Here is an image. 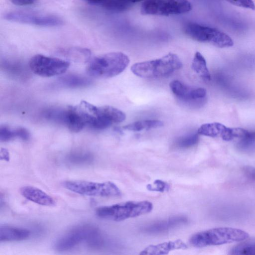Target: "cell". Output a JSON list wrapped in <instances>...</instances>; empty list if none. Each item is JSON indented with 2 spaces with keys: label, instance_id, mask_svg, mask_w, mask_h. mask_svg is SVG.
<instances>
[{
  "label": "cell",
  "instance_id": "7a4b0ae2",
  "mask_svg": "<svg viewBox=\"0 0 255 255\" xmlns=\"http://www.w3.org/2000/svg\"><path fill=\"white\" fill-rule=\"evenodd\" d=\"M83 242H86L91 248H97L103 245L104 239L97 228L81 225L73 228L61 236L55 244V248L58 251H66Z\"/></svg>",
  "mask_w": 255,
  "mask_h": 255
},
{
  "label": "cell",
  "instance_id": "ba28073f",
  "mask_svg": "<svg viewBox=\"0 0 255 255\" xmlns=\"http://www.w3.org/2000/svg\"><path fill=\"white\" fill-rule=\"evenodd\" d=\"M192 9L187 0H145L141 6V13L145 15L168 16L180 14Z\"/></svg>",
  "mask_w": 255,
  "mask_h": 255
},
{
  "label": "cell",
  "instance_id": "484cf974",
  "mask_svg": "<svg viewBox=\"0 0 255 255\" xmlns=\"http://www.w3.org/2000/svg\"><path fill=\"white\" fill-rule=\"evenodd\" d=\"M197 133H192L179 138L176 145L180 148H189L196 144L198 141Z\"/></svg>",
  "mask_w": 255,
  "mask_h": 255
},
{
  "label": "cell",
  "instance_id": "8fae6325",
  "mask_svg": "<svg viewBox=\"0 0 255 255\" xmlns=\"http://www.w3.org/2000/svg\"><path fill=\"white\" fill-rule=\"evenodd\" d=\"M93 118L90 125L95 129H104L112 125L124 121L126 115L122 111L110 106L97 107L91 104Z\"/></svg>",
  "mask_w": 255,
  "mask_h": 255
},
{
  "label": "cell",
  "instance_id": "603a6c76",
  "mask_svg": "<svg viewBox=\"0 0 255 255\" xmlns=\"http://www.w3.org/2000/svg\"><path fill=\"white\" fill-rule=\"evenodd\" d=\"M238 148L244 152L255 151V131L249 132L238 143Z\"/></svg>",
  "mask_w": 255,
  "mask_h": 255
},
{
  "label": "cell",
  "instance_id": "30bf717a",
  "mask_svg": "<svg viewBox=\"0 0 255 255\" xmlns=\"http://www.w3.org/2000/svg\"><path fill=\"white\" fill-rule=\"evenodd\" d=\"M3 17L10 21L44 27L63 24L62 20L57 16L29 11H11L4 14Z\"/></svg>",
  "mask_w": 255,
  "mask_h": 255
},
{
  "label": "cell",
  "instance_id": "9c48e42d",
  "mask_svg": "<svg viewBox=\"0 0 255 255\" xmlns=\"http://www.w3.org/2000/svg\"><path fill=\"white\" fill-rule=\"evenodd\" d=\"M29 65L34 74L50 77L64 73L69 67L70 63L59 58L37 54L31 57Z\"/></svg>",
  "mask_w": 255,
  "mask_h": 255
},
{
  "label": "cell",
  "instance_id": "e0dca14e",
  "mask_svg": "<svg viewBox=\"0 0 255 255\" xmlns=\"http://www.w3.org/2000/svg\"><path fill=\"white\" fill-rule=\"evenodd\" d=\"M187 221V219L183 216L173 217L150 224L144 229V231L151 233L165 232L182 224H184Z\"/></svg>",
  "mask_w": 255,
  "mask_h": 255
},
{
  "label": "cell",
  "instance_id": "ffe728a7",
  "mask_svg": "<svg viewBox=\"0 0 255 255\" xmlns=\"http://www.w3.org/2000/svg\"><path fill=\"white\" fill-rule=\"evenodd\" d=\"M163 123L159 120H148L135 122L123 127L125 130L132 131H139L144 129H149L161 128Z\"/></svg>",
  "mask_w": 255,
  "mask_h": 255
},
{
  "label": "cell",
  "instance_id": "f546056e",
  "mask_svg": "<svg viewBox=\"0 0 255 255\" xmlns=\"http://www.w3.org/2000/svg\"><path fill=\"white\" fill-rule=\"evenodd\" d=\"M0 158L4 159L6 161H8L9 159V155L8 151L4 149L1 148L0 150Z\"/></svg>",
  "mask_w": 255,
  "mask_h": 255
},
{
  "label": "cell",
  "instance_id": "2e32d148",
  "mask_svg": "<svg viewBox=\"0 0 255 255\" xmlns=\"http://www.w3.org/2000/svg\"><path fill=\"white\" fill-rule=\"evenodd\" d=\"M30 232L26 229L1 225L0 227V242L19 241L27 239Z\"/></svg>",
  "mask_w": 255,
  "mask_h": 255
},
{
  "label": "cell",
  "instance_id": "52a82bcc",
  "mask_svg": "<svg viewBox=\"0 0 255 255\" xmlns=\"http://www.w3.org/2000/svg\"><path fill=\"white\" fill-rule=\"evenodd\" d=\"M185 32L195 40L209 43L219 48L229 47L234 44L232 39L223 32L197 23L188 24L185 28Z\"/></svg>",
  "mask_w": 255,
  "mask_h": 255
},
{
  "label": "cell",
  "instance_id": "d6a6232c",
  "mask_svg": "<svg viewBox=\"0 0 255 255\" xmlns=\"http://www.w3.org/2000/svg\"><path fill=\"white\" fill-rule=\"evenodd\" d=\"M128 2H129L132 4L133 3L141 1L142 0H124Z\"/></svg>",
  "mask_w": 255,
  "mask_h": 255
},
{
  "label": "cell",
  "instance_id": "f1b7e54d",
  "mask_svg": "<svg viewBox=\"0 0 255 255\" xmlns=\"http://www.w3.org/2000/svg\"><path fill=\"white\" fill-rule=\"evenodd\" d=\"M13 4L19 6H28L36 2V0H9Z\"/></svg>",
  "mask_w": 255,
  "mask_h": 255
},
{
  "label": "cell",
  "instance_id": "6da1fadb",
  "mask_svg": "<svg viewBox=\"0 0 255 255\" xmlns=\"http://www.w3.org/2000/svg\"><path fill=\"white\" fill-rule=\"evenodd\" d=\"M129 63V58L125 53L110 52L92 58L87 64L86 71L92 77L111 78L122 73Z\"/></svg>",
  "mask_w": 255,
  "mask_h": 255
},
{
  "label": "cell",
  "instance_id": "3957f363",
  "mask_svg": "<svg viewBox=\"0 0 255 255\" xmlns=\"http://www.w3.org/2000/svg\"><path fill=\"white\" fill-rule=\"evenodd\" d=\"M249 237V234L242 230L220 227L197 233L191 236L189 242L194 247L203 248L242 242Z\"/></svg>",
  "mask_w": 255,
  "mask_h": 255
},
{
  "label": "cell",
  "instance_id": "44dd1931",
  "mask_svg": "<svg viewBox=\"0 0 255 255\" xmlns=\"http://www.w3.org/2000/svg\"><path fill=\"white\" fill-rule=\"evenodd\" d=\"M232 255H255V238L246 239L230 251Z\"/></svg>",
  "mask_w": 255,
  "mask_h": 255
},
{
  "label": "cell",
  "instance_id": "d4e9b609",
  "mask_svg": "<svg viewBox=\"0 0 255 255\" xmlns=\"http://www.w3.org/2000/svg\"><path fill=\"white\" fill-rule=\"evenodd\" d=\"M67 160L72 164L83 165L92 162L93 158L91 155L87 153H74L70 154Z\"/></svg>",
  "mask_w": 255,
  "mask_h": 255
},
{
  "label": "cell",
  "instance_id": "8992f818",
  "mask_svg": "<svg viewBox=\"0 0 255 255\" xmlns=\"http://www.w3.org/2000/svg\"><path fill=\"white\" fill-rule=\"evenodd\" d=\"M67 189L85 196L96 197H119L122 193L119 187L113 182H96L85 180L66 181L63 183Z\"/></svg>",
  "mask_w": 255,
  "mask_h": 255
},
{
  "label": "cell",
  "instance_id": "9a60e30c",
  "mask_svg": "<svg viewBox=\"0 0 255 255\" xmlns=\"http://www.w3.org/2000/svg\"><path fill=\"white\" fill-rule=\"evenodd\" d=\"M21 194L27 200L35 203L46 206L55 205L53 198L42 190L31 186H25L20 189Z\"/></svg>",
  "mask_w": 255,
  "mask_h": 255
},
{
  "label": "cell",
  "instance_id": "7c38bea8",
  "mask_svg": "<svg viewBox=\"0 0 255 255\" xmlns=\"http://www.w3.org/2000/svg\"><path fill=\"white\" fill-rule=\"evenodd\" d=\"M248 131L241 128H228L221 123L216 122L201 125L197 132L199 134L212 137L220 136L225 141H230L235 138H243Z\"/></svg>",
  "mask_w": 255,
  "mask_h": 255
},
{
  "label": "cell",
  "instance_id": "277c9868",
  "mask_svg": "<svg viewBox=\"0 0 255 255\" xmlns=\"http://www.w3.org/2000/svg\"><path fill=\"white\" fill-rule=\"evenodd\" d=\"M182 66L181 61L174 53L154 60L135 63L131 72L137 76L144 78H158L167 77Z\"/></svg>",
  "mask_w": 255,
  "mask_h": 255
},
{
  "label": "cell",
  "instance_id": "d6986e66",
  "mask_svg": "<svg viewBox=\"0 0 255 255\" xmlns=\"http://www.w3.org/2000/svg\"><path fill=\"white\" fill-rule=\"evenodd\" d=\"M193 70L202 79L209 81L211 75L207 66L205 59L199 52H196L194 55L192 63Z\"/></svg>",
  "mask_w": 255,
  "mask_h": 255
},
{
  "label": "cell",
  "instance_id": "5b68a950",
  "mask_svg": "<svg viewBox=\"0 0 255 255\" xmlns=\"http://www.w3.org/2000/svg\"><path fill=\"white\" fill-rule=\"evenodd\" d=\"M152 209L153 204L149 201H130L99 207L96 214L100 218L120 222L146 214Z\"/></svg>",
  "mask_w": 255,
  "mask_h": 255
},
{
  "label": "cell",
  "instance_id": "cb8c5ba5",
  "mask_svg": "<svg viewBox=\"0 0 255 255\" xmlns=\"http://www.w3.org/2000/svg\"><path fill=\"white\" fill-rule=\"evenodd\" d=\"M101 4L106 9L113 11H123L133 5L124 0H104Z\"/></svg>",
  "mask_w": 255,
  "mask_h": 255
},
{
  "label": "cell",
  "instance_id": "ac0fdd59",
  "mask_svg": "<svg viewBox=\"0 0 255 255\" xmlns=\"http://www.w3.org/2000/svg\"><path fill=\"white\" fill-rule=\"evenodd\" d=\"M30 137V133L24 128H11L6 125L1 126L0 127V140L1 142L9 141L15 138L27 141Z\"/></svg>",
  "mask_w": 255,
  "mask_h": 255
},
{
  "label": "cell",
  "instance_id": "7402d4cb",
  "mask_svg": "<svg viewBox=\"0 0 255 255\" xmlns=\"http://www.w3.org/2000/svg\"><path fill=\"white\" fill-rule=\"evenodd\" d=\"M59 82L67 87L79 88L89 85L91 81L86 77L70 74L61 77Z\"/></svg>",
  "mask_w": 255,
  "mask_h": 255
},
{
  "label": "cell",
  "instance_id": "1f68e13d",
  "mask_svg": "<svg viewBox=\"0 0 255 255\" xmlns=\"http://www.w3.org/2000/svg\"><path fill=\"white\" fill-rule=\"evenodd\" d=\"M91 4H102L104 0H83Z\"/></svg>",
  "mask_w": 255,
  "mask_h": 255
},
{
  "label": "cell",
  "instance_id": "4316f807",
  "mask_svg": "<svg viewBox=\"0 0 255 255\" xmlns=\"http://www.w3.org/2000/svg\"><path fill=\"white\" fill-rule=\"evenodd\" d=\"M169 188V185L167 183L159 179L155 180L153 184H148L146 185L147 189L150 191L164 192L168 191Z\"/></svg>",
  "mask_w": 255,
  "mask_h": 255
},
{
  "label": "cell",
  "instance_id": "83f0119b",
  "mask_svg": "<svg viewBox=\"0 0 255 255\" xmlns=\"http://www.w3.org/2000/svg\"><path fill=\"white\" fill-rule=\"evenodd\" d=\"M229 3L235 5L249 8L251 9H255V4L252 0H226Z\"/></svg>",
  "mask_w": 255,
  "mask_h": 255
},
{
  "label": "cell",
  "instance_id": "4fadbf2b",
  "mask_svg": "<svg viewBox=\"0 0 255 255\" xmlns=\"http://www.w3.org/2000/svg\"><path fill=\"white\" fill-rule=\"evenodd\" d=\"M169 87L173 94L184 101H193L205 97L206 91L203 88H195L186 85L178 80L172 81Z\"/></svg>",
  "mask_w": 255,
  "mask_h": 255
},
{
  "label": "cell",
  "instance_id": "4dcf8cb0",
  "mask_svg": "<svg viewBox=\"0 0 255 255\" xmlns=\"http://www.w3.org/2000/svg\"><path fill=\"white\" fill-rule=\"evenodd\" d=\"M248 176H250L252 178H253L255 177V170L254 168L250 167L246 168L245 170Z\"/></svg>",
  "mask_w": 255,
  "mask_h": 255
},
{
  "label": "cell",
  "instance_id": "5bb4252c",
  "mask_svg": "<svg viewBox=\"0 0 255 255\" xmlns=\"http://www.w3.org/2000/svg\"><path fill=\"white\" fill-rule=\"evenodd\" d=\"M187 245L181 240L165 242L157 245H151L145 248L139 255H167L175 250H185Z\"/></svg>",
  "mask_w": 255,
  "mask_h": 255
}]
</instances>
